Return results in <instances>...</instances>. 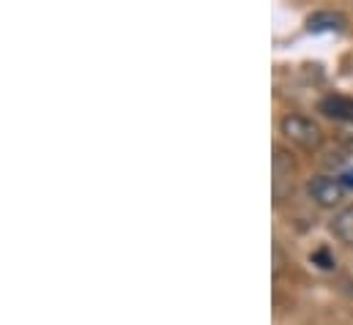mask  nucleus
Returning a JSON list of instances; mask_svg holds the SVG:
<instances>
[{
    "mask_svg": "<svg viewBox=\"0 0 353 325\" xmlns=\"http://www.w3.org/2000/svg\"><path fill=\"white\" fill-rule=\"evenodd\" d=\"M279 132L301 151H318L323 145V129L307 115H285L279 120Z\"/></svg>",
    "mask_w": 353,
    "mask_h": 325,
    "instance_id": "nucleus-1",
    "label": "nucleus"
},
{
    "mask_svg": "<svg viewBox=\"0 0 353 325\" xmlns=\"http://www.w3.org/2000/svg\"><path fill=\"white\" fill-rule=\"evenodd\" d=\"M307 28L312 33H340L345 28V17L337 14V11H318V14L310 17Z\"/></svg>",
    "mask_w": 353,
    "mask_h": 325,
    "instance_id": "nucleus-5",
    "label": "nucleus"
},
{
    "mask_svg": "<svg viewBox=\"0 0 353 325\" xmlns=\"http://www.w3.org/2000/svg\"><path fill=\"white\" fill-rule=\"evenodd\" d=\"M340 180H343V186H345V189H353V169L351 172H345Z\"/></svg>",
    "mask_w": 353,
    "mask_h": 325,
    "instance_id": "nucleus-9",
    "label": "nucleus"
},
{
    "mask_svg": "<svg viewBox=\"0 0 353 325\" xmlns=\"http://www.w3.org/2000/svg\"><path fill=\"white\" fill-rule=\"evenodd\" d=\"M321 112L332 120H353V101L340 93H329L321 98Z\"/></svg>",
    "mask_w": 353,
    "mask_h": 325,
    "instance_id": "nucleus-4",
    "label": "nucleus"
},
{
    "mask_svg": "<svg viewBox=\"0 0 353 325\" xmlns=\"http://www.w3.org/2000/svg\"><path fill=\"white\" fill-rule=\"evenodd\" d=\"M312 262H315L321 271H332V268L337 265V260L329 254V249H318V251H312Z\"/></svg>",
    "mask_w": 353,
    "mask_h": 325,
    "instance_id": "nucleus-7",
    "label": "nucleus"
},
{
    "mask_svg": "<svg viewBox=\"0 0 353 325\" xmlns=\"http://www.w3.org/2000/svg\"><path fill=\"white\" fill-rule=\"evenodd\" d=\"M279 268H282V257H279V249L274 246V273H279Z\"/></svg>",
    "mask_w": 353,
    "mask_h": 325,
    "instance_id": "nucleus-8",
    "label": "nucleus"
},
{
    "mask_svg": "<svg viewBox=\"0 0 353 325\" xmlns=\"http://www.w3.org/2000/svg\"><path fill=\"white\" fill-rule=\"evenodd\" d=\"M307 191L312 197L315 205L321 208H337L343 200H345V186L340 178H332V175H318L307 183Z\"/></svg>",
    "mask_w": 353,
    "mask_h": 325,
    "instance_id": "nucleus-3",
    "label": "nucleus"
},
{
    "mask_svg": "<svg viewBox=\"0 0 353 325\" xmlns=\"http://www.w3.org/2000/svg\"><path fill=\"white\" fill-rule=\"evenodd\" d=\"M329 230H332V235H334L340 244L353 246V205L340 208V211L334 213V219H332Z\"/></svg>",
    "mask_w": 353,
    "mask_h": 325,
    "instance_id": "nucleus-6",
    "label": "nucleus"
},
{
    "mask_svg": "<svg viewBox=\"0 0 353 325\" xmlns=\"http://www.w3.org/2000/svg\"><path fill=\"white\" fill-rule=\"evenodd\" d=\"M271 194H274V202H285L290 194H293V183H296V164L288 156V151L282 148H274V159H271Z\"/></svg>",
    "mask_w": 353,
    "mask_h": 325,
    "instance_id": "nucleus-2",
    "label": "nucleus"
}]
</instances>
